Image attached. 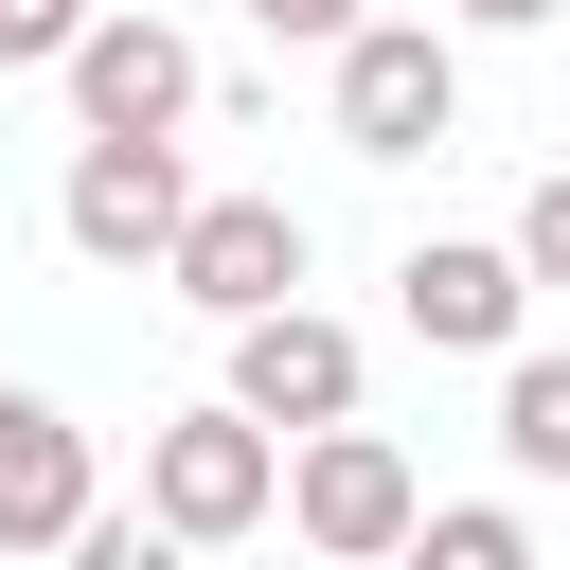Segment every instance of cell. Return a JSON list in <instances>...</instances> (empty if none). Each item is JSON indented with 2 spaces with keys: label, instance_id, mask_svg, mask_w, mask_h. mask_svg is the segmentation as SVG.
<instances>
[{
  "label": "cell",
  "instance_id": "6da1fadb",
  "mask_svg": "<svg viewBox=\"0 0 570 570\" xmlns=\"http://www.w3.org/2000/svg\"><path fill=\"white\" fill-rule=\"evenodd\" d=\"M53 89H71V142H178L196 125V36L178 18H142V0H89V36L53 53Z\"/></svg>",
  "mask_w": 570,
  "mask_h": 570
},
{
  "label": "cell",
  "instance_id": "7a4b0ae2",
  "mask_svg": "<svg viewBox=\"0 0 570 570\" xmlns=\"http://www.w3.org/2000/svg\"><path fill=\"white\" fill-rule=\"evenodd\" d=\"M267 517H285L321 570H392V534L428 517V481H410V445H392V428H303Z\"/></svg>",
  "mask_w": 570,
  "mask_h": 570
},
{
  "label": "cell",
  "instance_id": "3957f363",
  "mask_svg": "<svg viewBox=\"0 0 570 570\" xmlns=\"http://www.w3.org/2000/svg\"><path fill=\"white\" fill-rule=\"evenodd\" d=\"M267 499H285V445H267L249 410H178V428H142V517H160L178 552L267 534Z\"/></svg>",
  "mask_w": 570,
  "mask_h": 570
},
{
  "label": "cell",
  "instance_id": "277c9868",
  "mask_svg": "<svg viewBox=\"0 0 570 570\" xmlns=\"http://www.w3.org/2000/svg\"><path fill=\"white\" fill-rule=\"evenodd\" d=\"M445 125H463V53L428 18H356L338 36V142L356 160H428Z\"/></svg>",
  "mask_w": 570,
  "mask_h": 570
},
{
  "label": "cell",
  "instance_id": "5b68a950",
  "mask_svg": "<svg viewBox=\"0 0 570 570\" xmlns=\"http://www.w3.org/2000/svg\"><path fill=\"white\" fill-rule=\"evenodd\" d=\"M356 321H321V303H267V321H232V392L214 410H249L267 445H303V428H356Z\"/></svg>",
  "mask_w": 570,
  "mask_h": 570
},
{
  "label": "cell",
  "instance_id": "8992f818",
  "mask_svg": "<svg viewBox=\"0 0 570 570\" xmlns=\"http://www.w3.org/2000/svg\"><path fill=\"white\" fill-rule=\"evenodd\" d=\"M160 285L196 321H267V303H303V214L285 196H196L178 249H160Z\"/></svg>",
  "mask_w": 570,
  "mask_h": 570
},
{
  "label": "cell",
  "instance_id": "52a82bcc",
  "mask_svg": "<svg viewBox=\"0 0 570 570\" xmlns=\"http://www.w3.org/2000/svg\"><path fill=\"white\" fill-rule=\"evenodd\" d=\"M178 214H196L178 142H71V196H53V232H71L89 267H160V249H178Z\"/></svg>",
  "mask_w": 570,
  "mask_h": 570
},
{
  "label": "cell",
  "instance_id": "ba28073f",
  "mask_svg": "<svg viewBox=\"0 0 570 570\" xmlns=\"http://www.w3.org/2000/svg\"><path fill=\"white\" fill-rule=\"evenodd\" d=\"M517 249H481V232H428L410 267H392V321L428 338V356H517Z\"/></svg>",
  "mask_w": 570,
  "mask_h": 570
},
{
  "label": "cell",
  "instance_id": "9c48e42d",
  "mask_svg": "<svg viewBox=\"0 0 570 570\" xmlns=\"http://www.w3.org/2000/svg\"><path fill=\"white\" fill-rule=\"evenodd\" d=\"M89 517V428L53 392H0V552H53Z\"/></svg>",
  "mask_w": 570,
  "mask_h": 570
},
{
  "label": "cell",
  "instance_id": "30bf717a",
  "mask_svg": "<svg viewBox=\"0 0 570 570\" xmlns=\"http://www.w3.org/2000/svg\"><path fill=\"white\" fill-rule=\"evenodd\" d=\"M499 463L517 481H570V356H534V338L499 356Z\"/></svg>",
  "mask_w": 570,
  "mask_h": 570
},
{
  "label": "cell",
  "instance_id": "8fae6325",
  "mask_svg": "<svg viewBox=\"0 0 570 570\" xmlns=\"http://www.w3.org/2000/svg\"><path fill=\"white\" fill-rule=\"evenodd\" d=\"M392 570H534V534H517L499 499H428V517L392 534Z\"/></svg>",
  "mask_w": 570,
  "mask_h": 570
},
{
  "label": "cell",
  "instance_id": "7c38bea8",
  "mask_svg": "<svg viewBox=\"0 0 570 570\" xmlns=\"http://www.w3.org/2000/svg\"><path fill=\"white\" fill-rule=\"evenodd\" d=\"M53 570H196V552H178L160 517H107V499H89V517L53 534Z\"/></svg>",
  "mask_w": 570,
  "mask_h": 570
},
{
  "label": "cell",
  "instance_id": "4fadbf2b",
  "mask_svg": "<svg viewBox=\"0 0 570 570\" xmlns=\"http://www.w3.org/2000/svg\"><path fill=\"white\" fill-rule=\"evenodd\" d=\"M499 249H517V285H570V160L517 196V232H499Z\"/></svg>",
  "mask_w": 570,
  "mask_h": 570
},
{
  "label": "cell",
  "instance_id": "5bb4252c",
  "mask_svg": "<svg viewBox=\"0 0 570 570\" xmlns=\"http://www.w3.org/2000/svg\"><path fill=\"white\" fill-rule=\"evenodd\" d=\"M356 18H374V0H249V36H267V53H338Z\"/></svg>",
  "mask_w": 570,
  "mask_h": 570
},
{
  "label": "cell",
  "instance_id": "9a60e30c",
  "mask_svg": "<svg viewBox=\"0 0 570 570\" xmlns=\"http://www.w3.org/2000/svg\"><path fill=\"white\" fill-rule=\"evenodd\" d=\"M71 36H89V0H0V71H53Z\"/></svg>",
  "mask_w": 570,
  "mask_h": 570
},
{
  "label": "cell",
  "instance_id": "2e32d148",
  "mask_svg": "<svg viewBox=\"0 0 570 570\" xmlns=\"http://www.w3.org/2000/svg\"><path fill=\"white\" fill-rule=\"evenodd\" d=\"M463 36H534V18H570V0H445Z\"/></svg>",
  "mask_w": 570,
  "mask_h": 570
}]
</instances>
